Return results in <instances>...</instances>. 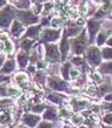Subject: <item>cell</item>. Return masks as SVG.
<instances>
[{"label":"cell","mask_w":112,"mask_h":128,"mask_svg":"<svg viewBox=\"0 0 112 128\" xmlns=\"http://www.w3.org/2000/svg\"><path fill=\"white\" fill-rule=\"evenodd\" d=\"M11 13H10V7L7 10H5L0 13V25L1 26H7L8 24L11 22Z\"/></svg>","instance_id":"cell-1"},{"label":"cell","mask_w":112,"mask_h":128,"mask_svg":"<svg viewBox=\"0 0 112 128\" xmlns=\"http://www.w3.org/2000/svg\"><path fill=\"white\" fill-rule=\"evenodd\" d=\"M3 61H4V55H0V66H1Z\"/></svg>","instance_id":"cell-23"},{"label":"cell","mask_w":112,"mask_h":128,"mask_svg":"<svg viewBox=\"0 0 112 128\" xmlns=\"http://www.w3.org/2000/svg\"><path fill=\"white\" fill-rule=\"evenodd\" d=\"M104 122H106V124H112V114H107V115L104 118Z\"/></svg>","instance_id":"cell-19"},{"label":"cell","mask_w":112,"mask_h":128,"mask_svg":"<svg viewBox=\"0 0 112 128\" xmlns=\"http://www.w3.org/2000/svg\"><path fill=\"white\" fill-rule=\"evenodd\" d=\"M54 118H55V110L52 108L48 109V112L45 113V119H47V120H53Z\"/></svg>","instance_id":"cell-11"},{"label":"cell","mask_w":112,"mask_h":128,"mask_svg":"<svg viewBox=\"0 0 112 128\" xmlns=\"http://www.w3.org/2000/svg\"><path fill=\"white\" fill-rule=\"evenodd\" d=\"M39 128H52V126L50 124H47V122H43V124H40Z\"/></svg>","instance_id":"cell-21"},{"label":"cell","mask_w":112,"mask_h":128,"mask_svg":"<svg viewBox=\"0 0 112 128\" xmlns=\"http://www.w3.org/2000/svg\"><path fill=\"white\" fill-rule=\"evenodd\" d=\"M89 59H90V62H91V64H94V65L99 64V54H98V50L92 48L91 52H90Z\"/></svg>","instance_id":"cell-4"},{"label":"cell","mask_w":112,"mask_h":128,"mask_svg":"<svg viewBox=\"0 0 112 128\" xmlns=\"http://www.w3.org/2000/svg\"><path fill=\"white\" fill-rule=\"evenodd\" d=\"M58 34H59L58 31H46L45 32V39L48 40V41L55 40L58 38Z\"/></svg>","instance_id":"cell-6"},{"label":"cell","mask_w":112,"mask_h":128,"mask_svg":"<svg viewBox=\"0 0 112 128\" xmlns=\"http://www.w3.org/2000/svg\"><path fill=\"white\" fill-rule=\"evenodd\" d=\"M38 32H39V27H34V28L31 27L30 30H28V32H27V35H28V36H32V38H34Z\"/></svg>","instance_id":"cell-12"},{"label":"cell","mask_w":112,"mask_h":128,"mask_svg":"<svg viewBox=\"0 0 112 128\" xmlns=\"http://www.w3.org/2000/svg\"><path fill=\"white\" fill-rule=\"evenodd\" d=\"M105 36H106L105 33H100V34H99V38H98V45H103V42H104L105 39H106Z\"/></svg>","instance_id":"cell-17"},{"label":"cell","mask_w":112,"mask_h":128,"mask_svg":"<svg viewBox=\"0 0 112 128\" xmlns=\"http://www.w3.org/2000/svg\"><path fill=\"white\" fill-rule=\"evenodd\" d=\"M21 45H23V48H24V50H28V48L31 47L32 42H31V41H28V40H25V41H24Z\"/></svg>","instance_id":"cell-18"},{"label":"cell","mask_w":112,"mask_h":128,"mask_svg":"<svg viewBox=\"0 0 112 128\" xmlns=\"http://www.w3.org/2000/svg\"><path fill=\"white\" fill-rule=\"evenodd\" d=\"M18 60L20 61V66L24 67V66H25V64H26L27 56L25 54H19V55H18Z\"/></svg>","instance_id":"cell-14"},{"label":"cell","mask_w":112,"mask_h":128,"mask_svg":"<svg viewBox=\"0 0 112 128\" xmlns=\"http://www.w3.org/2000/svg\"><path fill=\"white\" fill-rule=\"evenodd\" d=\"M74 50H76V53H81L84 48H85V44H84V38H80V39H77L74 40Z\"/></svg>","instance_id":"cell-3"},{"label":"cell","mask_w":112,"mask_h":128,"mask_svg":"<svg viewBox=\"0 0 112 128\" xmlns=\"http://www.w3.org/2000/svg\"><path fill=\"white\" fill-rule=\"evenodd\" d=\"M13 67H14V62L11 60V61H8L7 64H6V67L3 70V72H8V70H13Z\"/></svg>","instance_id":"cell-15"},{"label":"cell","mask_w":112,"mask_h":128,"mask_svg":"<svg viewBox=\"0 0 112 128\" xmlns=\"http://www.w3.org/2000/svg\"><path fill=\"white\" fill-rule=\"evenodd\" d=\"M62 24H63V21L60 19H53L52 20V26H53V27H59Z\"/></svg>","instance_id":"cell-16"},{"label":"cell","mask_w":112,"mask_h":128,"mask_svg":"<svg viewBox=\"0 0 112 128\" xmlns=\"http://www.w3.org/2000/svg\"><path fill=\"white\" fill-rule=\"evenodd\" d=\"M103 56H104L105 59H111L112 58V48H105L104 50H103Z\"/></svg>","instance_id":"cell-13"},{"label":"cell","mask_w":112,"mask_h":128,"mask_svg":"<svg viewBox=\"0 0 112 128\" xmlns=\"http://www.w3.org/2000/svg\"><path fill=\"white\" fill-rule=\"evenodd\" d=\"M46 50H47V55H48L51 59H53V60L59 59V54H58L57 46H54V45H50V46H47Z\"/></svg>","instance_id":"cell-2"},{"label":"cell","mask_w":112,"mask_h":128,"mask_svg":"<svg viewBox=\"0 0 112 128\" xmlns=\"http://www.w3.org/2000/svg\"><path fill=\"white\" fill-rule=\"evenodd\" d=\"M71 74H72V75H71L72 78H77V76H78V70H72V72H71Z\"/></svg>","instance_id":"cell-22"},{"label":"cell","mask_w":112,"mask_h":128,"mask_svg":"<svg viewBox=\"0 0 112 128\" xmlns=\"http://www.w3.org/2000/svg\"><path fill=\"white\" fill-rule=\"evenodd\" d=\"M72 121H73V124H80V121H81V118L80 116H73V119H72Z\"/></svg>","instance_id":"cell-20"},{"label":"cell","mask_w":112,"mask_h":128,"mask_svg":"<svg viewBox=\"0 0 112 128\" xmlns=\"http://www.w3.org/2000/svg\"><path fill=\"white\" fill-rule=\"evenodd\" d=\"M17 81L19 84L20 86H25L27 84V76L26 75H24V74H18L17 75Z\"/></svg>","instance_id":"cell-9"},{"label":"cell","mask_w":112,"mask_h":128,"mask_svg":"<svg viewBox=\"0 0 112 128\" xmlns=\"http://www.w3.org/2000/svg\"><path fill=\"white\" fill-rule=\"evenodd\" d=\"M107 44H108V45H110V46H112V36H111V38H110V40H108V41H107Z\"/></svg>","instance_id":"cell-24"},{"label":"cell","mask_w":112,"mask_h":128,"mask_svg":"<svg viewBox=\"0 0 112 128\" xmlns=\"http://www.w3.org/2000/svg\"><path fill=\"white\" fill-rule=\"evenodd\" d=\"M24 120H25V122H26L27 124H30V126H34V124L39 121V118L38 116H33V115H25Z\"/></svg>","instance_id":"cell-7"},{"label":"cell","mask_w":112,"mask_h":128,"mask_svg":"<svg viewBox=\"0 0 112 128\" xmlns=\"http://www.w3.org/2000/svg\"><path fill=\"white\" fill-rule=\"evenodd\" d=\"M50 86L53 87L55 89H64L66 87V84L65 82H62L59 80H55V79H51L50 80Z\"/></svg>","instance_id":"cell-5"},{"label":"cell","mask_w":112,"mask_h":128,"mask_svg":"<svg viewBox=\"0 0 112 128\" xmlns=\"http://www.w3.org/2000/svg\"><path fill=\"white\" fill-rule=\"evenodd\" d=\"M98 26H99L98 22L90 21V33H91V36H92V38H93V35H94V33L97 32V30H98Z\"/></svg>","instance_id":"cell-10"},{"label":"cell","mask_w":112,"mask_h":128,"mask_svg":"<svg viewBox=\"0 0 112 128\" xmlns=\"http://www.w3.org/2000/svg\"><path fill=\"white\" fill-rule=\"evenodd\" d=\"M13 1H16V0H13Z\"/></svg>","instance_id":"cell-26"},{"label":"cell","mask_w":112,"mask_h":128,"mask_svg":"<svg viewBox=\"0 0 112 128\" xmlns=\"http://www.w3.org/2000/svg\"><path fill=\"white\" fill-rule=\"evenodd\" d=\"M5 4V0H0V6H3Z\"/></svg>","instance_id":"cell-25"},{"label":"cell","mask_w":112,"mask_h":128,"mask_svg":"<svg viewBox=\"0 0 112 128\" xmlns=\"http://www.w3.org/2000/svg\"><path fill=\"white\" fill-rule=\"evenodd\" d=\"M23 32V27L19 25V22H14V25H13V28H12V33L16 35V36H18V35L20 34Z\"/></svg>","instance_id":"cell-8"}]
</instances>
